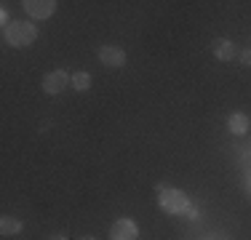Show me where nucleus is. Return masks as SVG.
I'll return each mask as SVG.
<instances>
[{
    "label": "nucleus",
    "instance_id": "obj_12",
    "mask_svg": "<svg viewBox=\"0 0 251 240\" xmlns=\"http://www.w3.org/2000/svg\"><path fill=\"white\" fill-rule=\"evenodd\" d=\"M0 22H3V24H5V27H8V11H5V8H3V11H0Z\"/></svg>",
    "mask_w": 251,
    "mask_h": 240
},
{
    "label": "nucleus",
    "instance_id": "obj_2",
    "mask_svg": "<svg viewBox=\"0 0 251 240\" xmlns=\"http://www.w3.org/2000/svg\"><path fill=\"white\" fill-rule=\"evenodd\" d=\"M158 206L163 208L166 214L179 216V214H187L190 208H193V203H190L187 192H182V190H176V187H166L158 195Z\"/></svg>",
    "mask_w": 251,
    "mask_h": 240
},
{
    "label": "nucleus",
    "instance_id": "obj_6",
    "mask_svg": "<svg viewBox=\"0 0 251 240\" xmlns=\"http://www.w3.org/2000/svg\"><path fill=\"white\" fill-rule=\"evenodd\" d=\"M139 238V227L134 219H118L110 230V240H136Z\"/></svg>",
    "mask_w": 251,
    "mask_h": 240
},
{
    "label": "nucleus",
    "instance_id": "obj_14",
    "mask_svg": "<svg viewBox=\"0 0 251 240\" xmlns=\"http://www.w3.org/2000/svg\"><path fill=\"white\" fill-rule=\"evenodd\" d=\"M80 240H97V238H91V235H86V238H80Z\"/></svg>",
    "mask_w": 251,
    "mask_h": 240
},
{
    "label": "nucleus",
    "instance_id": "obj_7",
    "mask_svg": "<svg viewBox=\"0 0 251 240\" xmlns=\"http://www.w3.org/2000/svg\"><path fill=\"white\" fill-rule=\"evenodd\" d=\"M208 51H211V56L219 59V62H232V59H235V43H232V40H227V38L211 40Z\"/></svg>",
    "mask_w": 251,
    "mask_h": 240
},
{
    "label": "nucleus",
    "instance_id": "obj_11",
    "mask_svg": "<svg viewBox=\"0 0 251 240\" xmlns=\"http://www.w3.org/2000/svg\"><path fill=\"white\" fill-rule=\"evenodd\" d=\"M241 64H246V67H251V48H246V51H241Z\"/></svg>",
    "mask_w": 251,
    "mask_h": 240
},
{
    "label": "nucleus",
    "instance_id": "obj_4",
    "mask_svg": "<svg viewBox=\"0 0 251 240\" xmlns=\"http://www.w3.org/2000/svg\"><path fill=\"white\" fill-rule=\"evenodd\" d=\"M97 56H99V62L104 64V67H110V70H118V67L126 64V51L121 46H101Z\"/></svg>",
    "mask_w": 251,
    "mask_h": 240
},
{
    "label": "nucleus",
    "instance_id": "obj_8",
    "mask_svg": "<svg viewBox=\"0 0 251 240\" xmlns=\"http://www.w3.org/2000/svg\"><path fill=\"white\" fill-rule=\"evenodd\" d=\"M249 125H251V120H249L246 112H232V115L227 118V131L235 134V136H243L249 131Z\"/></svg>",
    "mask_w": 251,
    "mask_h": 240
},
{
    "label": "nucleus",
    "instance_id": "obj_1",
    "mask_svg": "<svg viewBox=\"0 0 251 240\" xmlns=\"http://www.w3.org/2000/svg\"><path fill=\"white\" fill-rule=\"evenodd\" d=\"M3 38L8 46L25 48V46H32L38 40V27L29 22H11L8 27H3Z\"/></svg>",
    "mask_w": 251,
    "mask_h": 240
},
{
    "label": "nucleus",
    "instance_id": "obj_13",
    "mask_svg": "<svg viewBox=\"0 0 251 240\" xmlns=\"http://www.w3.org/2000/svg\"><path fill=\"white\" fill-rule=\"evenodd\" d=\"M49 240H67V238H64V235H51Z\"/></svg>",
    "mask_w": 251,
    "mask_h": 240
},
{
    "label": "nucleus",
    "instance_id": "obj_5",
    "mask_svg": "<svg viewBox=\"0 0 251 240\" xmlns=\"http://www.w3.org/2000/svg\"><path fill=\"white\" fill-rule=\"evenodd\" d=\"M70 80H73V77H70L64 70H53V72H49V75L43 77V91L51 94V96H56V94H62L64 88H67Z\"/></svg>",
    "mask_w": 251,
    "mask_h": 240
},
{
    "label": "nucleus",
    "instance_id": "obj_10",
    "mask_svg": "<svg viewBox=\"0 0 251 240\" xmlns=\"http://www.w3.org/2000/svg\"><path fill=\"white\" fill-rule=\"evenodd\" d=\"M73 86H75V91H88V88H91V75H88V72H75Z\"/></svg>",
    "mask_w": 251,
    "mask_h": 240
},
{
    "label": "nucleus",
    "instance_id": "obj_3",
    "mask_svg": "<svg viewBox=\"0 0 251 240\" xmlns=\"http://www.w3.org/2000/svg\"><path fill=\"white\" fill-rule=\"evenodd\" d=\"M22 8L32 19H49V16H53V11H56V0H25Z\"/></svg>",
    "mask_w": 251,
    "mask_h": 240
},
{
    "label": "nucleus",
    "instance_id": "obj_9",
    "mask_svg": "<svg viewBox=\"0 0 251 240\" xmlns=\"http://www.w3.org/2000/svg\"><path fill=\"white\" fill-rule=\"evenodd\" d=\"M22 219H14V216H0V232H3L5 238H11V235H19L22 232Z\"/></svg>",
    "mask_w": 251,
    "mask_h": 240
}]
</instances>
